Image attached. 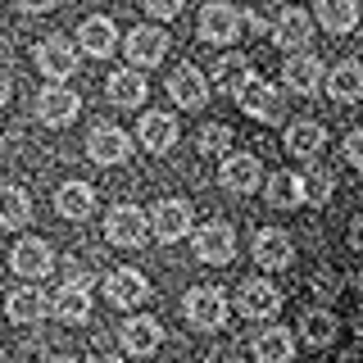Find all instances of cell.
I'll list each match as a JSON object with an SVG mask.
<instances>
[{
  "instance_id": "obj_32",
  "label": "cell",
  "mask_w": 363,
  "mask_h": 363,
  "mask_svg": "<svg viewBox=\"0 0 363 363\" xmlns=\"http://www.w3.org/2000/svg\"><path fill=\"white\" fill-rule=\"evenodd\" d=\"M32 196L23 186H0V227H28Z\"/></svg>"
},
{
  "instance_id": "obj_24",
  "label": "cell",
  "mask_w": 363,
  "mask_h": 363,
  "mask_svg": "<svg viewBox=\"0 0 363 363\" xmlns=\"http://www.w3.org/2000/svg\"><path fill=\"white\" fill-rule=\"evenodd\" d=\"M50 313L60 318V323H68V327H82L86 318H91V291H82V286H64L50 295Z\"/></svg>"
},
{
  "instance_id": "obj_29",
  "label": "cell",
  "mask_w": 363,
  "mask_h": 363,
  "mask_svg": "<svg viewBox=\"0 0 363 363\" xmlns=\"http://www.w3.org/2000/svg\"><path fill=\"white\" fill-rule=\"evenodd\" d=\"M336 332H340V323H336L332 309H309L300 318V336H304V345H313V350H327L336 340Z\"/></svg>"
},
{
  "instance_id": "obj_2",
  "label": "cell",
  "mask_w": 363,
  "mask_h": 363,
  "mask_svg": "<svg viewBox=\"0 0 363 363\" xmlns=\"http://www.w3.org/2000/svg\"><path fill=\"white\" fill-rule=\"evenodd\" d=\"M105 236H109V245H118V250H136L150 236V218H145V209H136V204H113L109 218H105Z\"/></svg>"
},
{
  "instance_id": "obj_25",
  "label": "cell",
  "mask_w": 363,
  "mask_h": 363,
  "mask_svg": "<svg viewBox=\"0 0 363 363\" xmlns=\"http://www.w3.org/2000/svg\"><path fill=\"white\" fill-rule=\"evenodd\" d=\"M118 336H123V350H128V354H155V350L164 345V327H159L155 318H128Z\"/></svg>"
},
{
  "instance_id": "obj_38",
  "label": "cell",
  "mask_w": 363,
  "mask_h": 363,
  "mask_svg": "<svg viewBox=\"0 0 363 363\" xmlns=\"http://www.w3.org/2000/svg\"><path fill=\"white\" fill-rule=\"evenodd\" d=\"M336 286H340V277H336V272H318V277H313V291L323 295V300H332Z\"/></svg>"
},
{
  "instance_id": "obj_35",
  "label": "cell",
  "mask_w": 363,
  "mask_h": 363,
  "mask_svg": "<svg viewBox=\"0 0 363 363\" xmlns=\"http://www.w3.org/2000/svg\"><path fill=\"white\" fill-rule=\"evenodd\" d=\"M227 145H232V128H227V123H209V128H200V155H223Z\"/></svg>"
},
{
  "instance_id": "obj_43",
  "label": "cell",
  "mask_w": 363,
  "mask_h": 363,
  "mask_svg": "<svg viewBox=\"0 0 363 363\" xmlns=\"http://www.w3.org/2000/svg\"><path fill=\"white\" fill-rule=\"evenodd\" d=\"M340 363H363V345H354V350H345V359Z\"/></svg>"
},
{
  "instance_id": "obj_4",
  "label": "cell",
  "mask_w": 363,
  "mask_h": 363,
  "mask_svg": "<svg viewBox=\"0 0 363 363\" xmlns=\"http://www.w3.org/2000/svg\"><path fill=\"white\" fill-rule=\"evenodd\" d=\"M236 105H241L250 118H259V123H281V109H286V100H281V91L268 86L264 77H250V82L236 91Z\"/></svg>"
},
{
  "instance_id": "obj_17",
  "label": "cell",
  "mask_w": 363,
  "mask_h": 363,
  "mask_svg": "<svg viewBox=\"0 0 363 363\" xmlns=\"http://www.w3.org/2000/svg\"><path fill=\"white\" fill-rule=\"evenodd\" d=\"M218 182L236 196H245V191L264 186V164H259V155H227L218 168Z\"/></svg>"
},
{
  "instance_id": "obj_41",
  "label": "cell",
  "mask_w": 363,
  "mask_h": 363,
  "mask_svg": "<svg viewBox=\"0 0 363 363\" xmlns=\"http://www.w3.org/2000/svg\"><path fill=\"white\" fill-rule=\"evenodd\" d=\"M245 23H250V32H255V37H268V23H264V18H259V14H255V9H250V14H245Z\"/></svg>"
},
{
  "instance_id": "obj_21",
  "label": "cell",
  "mask_w": 363,
  "mask_h": 363,
  "mask_svg": "<svg viewBox=\"0 0 363 363\" xmlns=\"http://www.w3.org/2000/svg\"><path fill=\"white\" fill-rule=\"evenodd\" d=\"M323 60L318 55H291L286 60V68H281V82H286V91H295V96H313L318 86H323Z\"/></svg>"
},
{
  "instance_id": "obj_33",
  "label": "cell",
  "mask_w": 363,
  "mask_h": 363,
  "mask_svg": "<svg viewBox=\"0 0 363 363\" xmlns=\"http://www.w3.org/2000/svg\"><path fill=\"white\" fill-rule=\"evenodd\" d=\"M213 73H218V91H232V96L250 82V77H255V73H250V60H245V55H223Z\"/></svg>"
},
{
  "instance_id": "obj_14",
  "label": "cell",
  "mask_w": 363,
  "mask_h": 363,
  "mask_svg": "<svg viewBox=\"0 0 363 363\" xmlns=\"http://www.w3.org/2000/svg\"><path fill=\"white\" fill-rule=\"evenodd\" d=\"M268 37L281 45V50H291V55H300L304 45H309V37H313V18L304 14V9H281L277 14V23L268 28Z\"/></svg>"
},
{
  "instance_id": "obj_8",
  "label": "cell",
  "mask_w": 363,
  "mask_h": 363,
  "mask_svg": "<svg viewBox=\"0 0 363 363\" xmlns=\"http://www.w3.org/2000/svg\"><path fill=\"white\" fill-rule=\"evenodd\" d=\"M196 259L209 268H223L236 259V232L227 223H204L196 232Z\"/></svg>"
},
{
  "instance_id": "obj_30",
  "label": "cell",
  "mask_w": 363,
  "mask_h": 363,
  "mask_svg": "<svg viewBox=\"0 0 363 363\" xmlns=\"http://www.w3.org/2000/svg\"><path fill=\"white\" fill-rule=\"evenodd\" d=\"M318 23H323L327 32H336V37L354 32V23H359V0H318Z\"/></svg>"
},
{
  "instance_id": "obj_10",
  "label": "cell",
  "mask_w": 363,
  "mask_h": 363,
  "mask_svg": "<svg viewBox=\"0 0 363 363\" xmlns=\"http://www.w3.org/2000/svg\"><path fill=\"white\" fill-rule=\"evenodd\" d=\"M77 113H82V96L68 91V86H45L37 96V118L45 128H68Z\"/></svg>"
},
{
  "instance_id": "obj_12",
  "label": "cell",
  "mask_w": 363,
  "mask_h": 363,
  "mask_svg": "<svg viewBox=\"0 0 363 363\" xmlns=\"http://www.w3.org/2000/svg\"><path fill=\"white\" fill-rule=\"evenodd\" d=\"M77 50L91 55V60H109V55L118 50V28H113V18H105V14L82 18V28H77Z\"/></svg>"
},
{
  "instance_id": "obj_44",
  "label": "cell",
  "mask_w": 363,
  "mask_h": 363,
  "mask_svg": "<svg viewBox=\"0 0 363 363\" xmlns=\"http://www.w3.org/2000/svg\"><path fill=\"white\" fill-rule=\"evenodd\" d=\"M45 363H73V359H45Z\"/></svg>"
},
{
  "instance_id": "obj_48",
  "label": "cell",
  "mask_w": 363,
  "mask_h": 363,
  "mask_svg": "<svg viewBox=\"0 0 363 363\" xmlns=\"http://www.w3.org/2000/svg\"><path fill=\"white\" fill-rule=\"evenodd\" d=\"M359 336H363V323H359Z\"/></svg>"
},
{
  "instance_id": "obj_47",
  "label": "cell",
  "mask_w": 363,
  "mask_h": 363,
  "mask_svg": "<svg viewBox=\"0 0 363 363\" xmlns=\"http://www.w3.org/2000/svg\"><path fill=\"white\" fill-rule=\"evenodd\" d=\"M0 363H5V350H0Z\"/></svg>"
},
{
  "instance_id": "obj_23",
  "label": "cell",
  "mask_w": 363,
  "mask_h": 363,
  "mask_svg": "<svg viewBox=\"0 0 363 363\" xmlns=\"http://www.w3.org/2000/svg\"><path fill=\"white\" fill-rule=\"evenodd\" d=\"M55 209H60V218L68 223H82L96 213V191L86 186V182H64L60 191H55Z\"/></svg>"
},
{
  "instance_id": "obj_37",
  "label": "cell",
  "mask_w": 363,
  "mask_h": 363,
  "mask_svg": "<svg viewBox=\"0 0 363 363\" xmlns=\"http://www.w3.org/2000/svg\"><path fill=\"white\" fill-rule=\"evenodd\" d=\"M345 159H350L354 168H363V128H354V132L345 136Z\"/></svg>"
},
{
  "instance_id": "obj_39",
  "label": "cell",
  "mask_w": 363,
  "mask_h": 363,
  "mask_svg": "<svg viewBox=\"0 0 363 363\" xmlns=\"http://www.w3.org/2000/svg\"><path fill=\"white\" fill-rule=\"evenodd\" d=\"M14 5L23 9V14H45V9H55L60 0H14Z\"/></svg>"
},
{
  "instance_id": "obj_19",
  "label": "cell",
  "mask_w": 363,
  "mask_h": 363,
  "mask_svg": "<svg viewBox=\"0 0 363 363\" xmlns=\"http://www.w3.org/2000/svg\"><path fill=\"white\" fill-rule=\"evenodd\" d=\"M291 259H295V245H291V236L281 232V227H264V232H255V264L259 268L277 272V268H291Z\"/></svg>"
},
{
  "instance_id": "obj_40",
  "label": "cell",
  "mask_w": 363,
  "mask_h": 363,
  "mask_svg": "<svg viewBox=\"0 0 363 363\" xmlns=\"http://www.w3.org/2000/svg\"><path fill=\"white\" fill-rule=\"evenodd\" d=\"M350 245H354L359 255H363V213H359L354 223H350Z\"/></svg>"
},
{
  "instance_id": "obj_15",
  "label": "cell",
  "mask_w": 363,
  "mask_h": 363,
  "mask_svg": "<svg viewBox=\"0 0 363 363\" xmlns=\"http://www.w3.org/2000/svg\"><path fill=\"white\" fill-rule=\"evenodd\" d=\"M168 96H173V105H182V109H200L204 100H209V82H204V73L196 64H177L173 73H168Z\"/></svg>"
},
{
  "instance_id": "obj_5",
  "label": "cell",
  "mask_w": 363,
  "mask_h": 363,
  "mask_svg": "<svg viewBox=\"0 0 363 363\" xmlns=\"http://www.w3.org/2000/svg\"><path fill=\"white\" fill-rule=\"evenodd\" d=\"M86 155H91V164H128L132 159V136L123 132V128H113V123H100V128H91L86 136Z\"/></svg>"
},
{
  "instance_id": "obj_9",
  "label": "cell",
  "mask_w": 363,
  "mask_h": 363,
  "mask_svg": "<svg viewBox=\"0 0 363 363\" xmlns=\"http://www.w3.org/2000/svg\"><path fill=\"white\" fill-rule=\"evenodd\" d=\"M105 300L113 309H136V304L150 300V281H145V272H136V268H113L105 277Z\"/></svg>"
},
{
  "instance_id": "obj_1",
  "label": "cell",
  "mask_w": 363,
  "mask_h": 363,
  "mask_svg": "<svg viewBox=\"0 0 363 363\" xmlns=\"http://www.w3.org/2000/svg\"><path fill=\"white\" fill-rule=\"evenodd\" d=\"M182 313L196 332H218L227 323V295L218 286H191L186 300H182Z\"/></svg>"
},
{
  "instance_id": "obj_46",
  "label": "cell",
  "mask_w": 363,
  "mask_h": 363,
  "mask_svg": "<svg viewBox=\"0 0 363 363\" xmlns=\"http://www.w3.org/2000/svg\"><path fill=\"white\" fill-rule=\"evenodd\" d=\"M359 291H363V272H359Z\"/></svg>"
},
{
  "instance_id": "obj_27",
  "label": "cell",
  "mask_w": 363,
  "mask_h": 363,
  "mask_svg": "<svg viewBox=\"0 0 363 363\" xmlns=\"http://www.w3.org/2000/svg\"><path fill=\"white\" fill-rule=\"evenodd\" d=\"M291 359H295L291 327H264L255 336V363H291Z\"/></svg>"
},
{
  "instance_id": "obj_11",
  "label": "cell",
  "mask_w": 363,
  "mask_h": 363,
  "mask_svg": "<svg viewBox=\"0 0 363 363\" xmlns=\"http://www.w3.org/2000/svg\"><path fill=\"white\" fill-rule=\"evenodd\" d=\"M200 37L213 41V45H232L241 37V14H236L232 5H223V0H209V5L200 9Z\"/></svg>"
},
{
  "instance_id": "obj_18",
  "label": "cell",
  "mask_w": 363,
  "mask_h": 363,
  "mask_svg": "<svg viewBox=\"0 0 363 363\" xmlns=\"http://www.w3.org/2000/svg\"><path fill=\"white\" fill-rule=\"evenodd\" d=\"M5 313H9V323H18V327H37L41 318L50 313V295L37 291V286H18V291L5 295Z\"/></svg>"
},
{
  "instance_id": "obj_28",
  "label": "cell",
  "mask_w": 363,
  "mask_h": 363,
  "mask_svg": "<svg viewBox=\"0 0 363 363\" xmlns=\"http://www.w3.org/2000/svg\"><path fill=\"white\" fill-rule=\"evenodd\" d=\"M327 145V128L323 123H313V118H295L291 128H286V150L291 155H300V159H313L318 150Z\"/></svg>"
},
{
  "instance_id": "obj_42",
  "label": "cell",
  "mask_w": 363,
  "mask_h": 363,
  "mask_svg": "<svg viewBox=\"0 0 363 363\" xmlns=\"http://www.w3.org/2000/svg\"><path fill=\"white\" fill-rule=\"evenodd\" d=\"M9 91H14V86H9V73H0V109L9 105Z\"/></svg>"
},
{
  "instance_id": "obj_13",
  "label": "cell",
  "mask_w": 363,
  "mask_h": 363,
  "mask_svg": "<svg viewBox=\"0 0 363 363\" xmlns=\"http://www.w3.org/2000/svg\"><path fill=\"white\" fill-rule=\"evenodd\" d=\"M123 50H128V68H155L168 55V32H159V28H132L128 41H123Z\"/></svg>"
},
{
  "instance_id": "obj_20",
  "label": "cell",
  "mask_w": 363,
  "mask_h": 363,
  "mask_svg": "<svg viewBox=\"0 0 363 363\" xmlns=\"http://www.w3.org/2000/svg\"><path fill=\"white\" fill-rule=\"evenodd\" d=\"M136 136H141V145L150 155H168L177 145V118H173V113H164V109H150V113H141Z\"/></svg>"
},
{
  "instance_id": "obj_7",
  "label": "cell",
  "mask_w": 363,
  "mask_h": 363,
  "mask_svg": "<svg viewBox=\"0 0 363 363\" xmlns=\"http://www.w3.org/2000/svg\"><path fill=\"white\" fill-rule=\"evenodd\" d=\"M9 268L28 281H41V277H50V268H55V250L45 245L41 236H23V241L9 250Z\"/></svg>"
},
{
  "instance_id": "obj_22",
  "label": "cell",
  "mask_w": 363,
  "mask_h": 363,
  "mask_svg": "<svg viewBox=\"0 0 363 363\" xmlns=\"http://www.w3.org/2000/svg\"><path fill=\"white\" fill-rule=\"evenodd\" d=\"M105 96H109V105H118V109H141L145 96H150L145 73H136V68H118V73H109Z\"/></svg>"
},
{
  "instance_id": "obj_31",
  "label": "cell",
  "mask_w": 363,
  "mask_h": 363,
  "mask_svg": "<svg viewBox=\"0 0 363 363\" xmlns=\"http://www.w3.org/2000/svg\"><path fill=\"white\" fill-rule=\"evenodd\" d=\"M264 186H268V204H272V209H295V204H304L300 173H272Z\"/></svg>"
},
{
  "instance_id": "obj_6",
  "label": "cell",
  "mask_w": 363,
  "mask_h": 363,
  "mask_svg": "<svg viewBox=\"0 0 363 363\" xmlns=\"http://www.w3.org/2000/svg\"><path fill=\"white\" fill-rule=\"evenodd\" d=\"M145 218H150V236H155V241L173 245V241H182V236L191 232V218H196V213H191L186 200H159Z\"/></svg>"
},
{
  "instance_id": "obj_26",
  "label": "cell",
  "mask_w": 363,
  "mask_h": 363,
  "mask_svg": "<svg viewBox=\"0 0 363 363\" xmlns=\"http://www.w3.org/2000/svg\"><path fill=\"white\" fill-rule=\"evenodd\" d=\"M327 96L340 100V105H354V100H363V64L359 60L336 64L332 73H327Z\"/></svg>"
},
{
  "instance_id": "obj_34",
  "label": "cell",
  "mask_w": 363,
  "mask_h": 363,
  "mask_svg": "<svg viewBox=\"0 0 363 363\" xmlns=\"http://www.w3.org/2000/svg\"><path fill=\"white\" fill-rule=\"evenodd\" d=\"M300 182H304V204H327V200H332V191H336V177L327 173V168L300 173Z\"/></svg>"
},
{
  "instance_id": "obj_45",
  "label": "cell",
  "mask_w": 363,
  "mask_h": 363,
  "mask_svg": "<svg viewBox=\"0 0 363 363\" xmlns=\"http://www.w3.org/2000/svg\"><path fill=\"white\" fill-rule=\"evenodd\" d=\"M96 363H118V359H96Z\"/></svg>"
},
{
  "instance_id": "obj_3",
  "label": "cell",
  "mask_w": 363,
  "mask_h": 363,
  "mask_svg": "<svg viewBox=\"0 0 363 363\" xmlns=\"http://www.w3.org/2000/svg\"><path fill=\"white\" fill-rule=\"evenodd\" d=\"M236 309H241V318H250V323H268V318H277V309H281V291L264 277H250V281H241V291H236Z\"/></svg>"
},
{
  "instance_id": "obj_36",
  "label": "cell",
  "mask_w": 363,
  "mask_h": 363,
  "mask_svg": "<svg viewBox=\"0 0 363 363\" xmlns=\"http://www.w3.org/2000/svg\"><path fill=\"white\" fill-rule=\"evenodd\" d=\"M182 5H186V0H145V14H155V18H177Z\"/></svg>"
},
{
  "instance_id": "obj_16",
  "label": "cell",
  "mask_w": 363,
  "mask_h": 363,
  "mask_svg": "<svg viewBox=\"0 0 363 363\" xmlns=\"http://www.w3.org/2000/svg\"><path fill=\"white\" fill-rule=\"evenodd\" d=\"M37 68L45 77H50L55 86L64 82V77H73L77 73V50L68 45L64 37H45L41 45H37Z\"/></svg>"
}]
</instances>
